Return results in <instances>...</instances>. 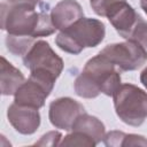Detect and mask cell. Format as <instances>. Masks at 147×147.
Segmentation results:
<instances>
[{
    "mask_svg": "<svg viewBox=\"0 0 147 147\" xmlns=\"http://www.w3.org/2000/svg\"><path fill=\"white\" fill-rule=\"evenodd\" d=\"M47 5L41 3L40 9L30 5L1 3V29L8 34L24 37H47L55 32Z\"/></svg>",
    "mask_w": 147,
    "mask_h": 147,
    "instance_id": "1",
    "label": "cell"
},
{
    "mask_svg": "<svg viewBox=\"0 0 147 147\" xmlns=\"http://www.w3.org/2000/svg\"><path fill=\"white\" fill-rule=\"evenodd\" d=\"M119 85V71L107 59L98 54L85 63L83 71L75 79L74 88L77 95L93 99L100 93L113 96Z\"/></svg>",
    "mask_w": 147,
    "mask_h": 147,
    "instance_id": "2",
    "label": "cell"
},
{
    "mask_svg": "<svg viewBox=\"0 0 147 147\" xmlns=\"http://www.w3.org/2000/svg\"><path fill=\"white\" fill-rule=\"evenodd\" d=\"M105 24L96 18L82 17L55 38L57 47L69 54L77 55L86 47L98 46L105 38Z\"/></svg>",
    "mask_w": 147,
    "mask_h": 147,
    "instance_id": "3",
    "label": "cell"
},
{
    "mask_svg": "<svg viewBox=\"0 0 147 147\" xmlns=\"http://www.w3.org/2000/svg\"><path fill=\"white\" fill-rule=\"evenodd\" d=\"M116 115L131 126L141 125L147 118V93L132 84H121L113 94Z\"/></svg>",
    "mask_w": 147,
    "mask_h": 147,
    "instance_id": "4",
    "label": "cell"
},
{
    "mask_svg": "<svg viewBox=\"0 0 147 147\" xmlns=\"http://www.w3.org/2000/svg\"><path fill=\"white\" fill-rule=\"evenodd\" d=\"M56 77L45 70H32L28 80L14 94V102L21 106L39 109L45 105L46 98L53 91Z\"/></svg>",
    "mask_w": 147,
    "mask_h": 147,
    "instance_id": "5",
    "label": "cell"
},
{
    "mask_svg": "<svg viewBox=\"0 0 147 147\" xmlns=\"http://www.w3.org/2000/svg\"><path fill=\"white\" fill-rule=\"evenodd\" d=\"M105 59L113 63L119 71H132L142 67L147 61L146 48L136 40L107 45L99 52Z\"/></svg>",
    "mask_w": 147,
    "mask_h": 147,
    "instance_id": "6",
    "label": "cell"
},
{
    "mask_svg": "<svg viewBox=\"0 0 147 147\" xmlns=\"http://www.w3.org/2000/svg\"><path fill=\"white\" fill-rule=\"evenodd\" d=\"M23 64L30 70H45L52 72L56 78L63 70L62 59L52 49L45 40H37L23 56Z\"/></svg>",
    "mask_w": 147,
    "mask_h": 147,
    "instance_id": "7",
    "label": "cell"
},
{
    "mask_svg": "<svg viewBox=\"0 0 147 147\" xmlns=\"http://www.w3.org/2000/svg\"><path fill=\"white\" fill-rule=\"evenodd\" d=\"M83 113H85V109L78 101L71 98H59L51 102L48 117L53 126L69 131L77 117Z\"/></svg>",
    "mask_w": 147,
    "mask_h": 147,
    "instance_id": "8",
    "label": "cell"
},
{
    "mask_svg": "<svg viewBox=\"0 0 147 147\" xmlns=\"http://www.w3.org/2000/svg\"><path fill=\"white\" fill-rule=\"evenodd\" d=\"M106 17L121 37L129 39L133 28L141 16L126 2V0H123L114 3L107 11Z\"/></svg>",
    "mask_w": 147,
    "mask_h": 147,
    "instance_id": "9",
    "label": "cell"
},
{
    "mask_svg": "<svg viewBox=\"0 0 147 147\" xmlns=\"http://www.w3.org/2000/svg\"><path fill=\"white\" fill-rule=\"evenodd\" d=\"M7 117L11 126L21 134H32L40 125V114L38 109L11 103L7 111Z\"/></svg>",
    "mask_w": 147,
    "mask_h": 147,
    "instance_id": "10",
    "label": "cell"
},
{
    "mask_svg": "<svg viewBox=\"0 0 147 147\" xmlns=\"http://www.w3.org/2000/svg\"><path fill=\"white\" fill-rule=\"evenodd\" d=\"M84 17L82 6L75 0H61L51 10V18L56 30H64Z\"/></svg>",
    "mask_w": 147,
    "mask_h": 147,
    "instance_id": "11",
    "label": "cell"
},
{
    "mask_svg": "<svg viewBox=\"0 0 147 147\" xmlns=\"http://www.w3.org/2000/svg\"><path fill=\"white\" fill-rule=\"evenodd\" d=\"M0 63V90L2 95H14L25 82L23 74L1 56Z\"/></svg>",
    "mask_w": 147,
    "mask_h": 147,
    "instance_id": "12",
    "label": "cell"
},
{
    "mask_svg": "<svg viewBox=\"0 0 147 147\" xmlns=\"http://www.w3.org/2000/svg\"><path fill=\"white\" fill-rule=\"evenodd\" d=\"M71 130L78 131V132H82V133L88 136L96 142V145L101 140H103V137L106 134L103 123L100 119H98L96 117L91 116L86 113H83L82 115H79L77 117V119L72 124Z\"/></svg>",
    "mask_w": 147,
    "mask_h": 147,
    "instance_id": "13",
    "label": "cell"
},
{
    "mask_svg": "<svg viewBox=\"0 0 147 147\" xmlns=\"http://www.w3.org/2000/svg\"><path fill=\"white\" fill-rule=\"evenodd\" d=\"M103 142L107 147H131V146H147V140L142 136L126 134L122 131H110L105 134Z\"/></svg>",
    "mask_w": 147,
    "mask_h": 147,
    "instance_id": "14",
    "label": "cell"
},
{
    "mask_svg": "<svg viewBox=\"0 0 147 147\" xmlns=\"http://www.w3.org/2000/svg\"><path fill=\"white\" fill-rule=\"evenodd\" d=\"M34 44V38L24 36L8 34L6 37V46L8 51L14 55H25L28 51Z\"/></svg>",
    "mask_w": 147,
    "mask_h": 147,
    "instance_id": "15",
    "label": "cell"
},
{
    "mask_svg": "<svg viewBox=\"0 0 147 147\" xmlns=\"http://www.w3.org/2000/svg\"><path fill=\"white\" fill-rule=\"evenodd\" d=\"M60 146L62 147H68V146H83V147H94L96 146V142L90 138L88 136L78 132V131H72V133L65 136L63 140L60 142Z\"/></svg>",
    "mask_w": 147,
    "mask_h": 147,
    "instance_id": "16",
    "label": "cell"
},
{
    "mask_svg": "<svg viewBox=\"0 0 147 147\" xmlns=\"http://www.w3.org/2000/svg\"><path fill=\"white\" fill-rule=\"evenodd\" d=\"M129 39L138 41L139 44H141L147 49V22H145L142 20V17H140L138 20V22H137L136 26L133 28Z\"/></svg>",
    "mask_w": 147,
    "mask_h": 147,
    "instance_id": "17",
    "label": "cell"
},
{
    "mask_svg": "<svg viewBox=\"0 0 147 147\" xmlns=\"http://www.w3.org/2000/svg\"><path fill=\"white\" fill-rule=\"evenodd\" d=\"M118 1H123V0H90V5L96 15L106 17L109 8Z\"/></svg>",
    "mask_w": 147,
    "mask_h": 147,
    "instance_id": "18",
    "label": "cell"
},
{
    "mask_svg": "<svg viewBox=\"0 0 147 147\" xmlns=\"http://www.w3.org/2000/svg\"><path fill=\"white\" fill-rule=\"evenodd\" d=\"M62 138L61 133L57 131H51L46 134H44L39 141L36 142V145L38 146H56L60 145V139Z\"/></svg>",
    "mask_w": 147,
    "mask_h": 147,
    "instance_id": "19",
    "label": "cell"
},
{
    "mask_svg": "<svg viewBox=\"0 0 147 147\" xmlns=\"http://www.w3.org/2000/svg\"><path fill=\"white\" fill-rule=\"evenodd\" d=\"M9 5H30L37 7L41 0H7Z\"/></svg>",
    "mask_w": 147,
    "mask_h": 147,
    "instance_id": "20",
    "label": "cell"
},
{
    "mask_svg": "<svg viewBox=\"0 0 147 147\" xmlns=\"http://www.w3.org/2000/svg\"><path fill=\"white\" fill-rule=\"evenodd\" d=\"M140 82L142 83V85L147 88V67L141 71L140 74Z\"/></svg>",
    "mask_w": 147,
    "mask_h": 147,
    "instance_id": "21",
    "label": "cell"
},
{
    "mask_svg": "<svg viewBox=\"0 0 147 147\" xmlns=\"http://www.w3.org/2000/svg\"><path fill=\"white\" fill-rule=\"evenodd\" d=\"M140 6L144 9V11L147 14V0H140Z\"/></svg>",
    "mask_w": 147,
    "mask_h": 147,
    "instance_id": "22",
    "label": "cell"
}]
</instances>
